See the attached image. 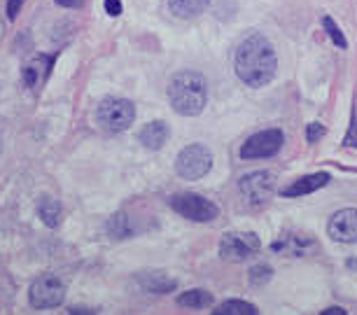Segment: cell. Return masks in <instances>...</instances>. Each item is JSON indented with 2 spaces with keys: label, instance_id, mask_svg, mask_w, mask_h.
Here are the masks:
<instances>
[{
  "label": "cell",
  "instance_id": "obj_1",
  "mask_svg": "<svg viewBox=\"0 0 357 315\" xmlns=\"http://www.w3.org/2000/svg\"><path fill=\"white\" fill-rule=\"evenodd\" d=\"M275 68H278V59H275L273 45L259 33L248 36L234 54L236 75L252 89H259V86H266L271 82L275 77Z\"/></svg>",
  "mask_w": 357,
  "mask_h": 315
},
{
  "label": "cell",
  "instance_id": "obj_2",
  "mask_svg": "<svg viewBox=\"0 0 357 315\" xmlns=\"http://www.w3.org/2000/svg\"><path fill=\"white\" fill-rule=\"evenodd\" d=\"M168 100L171 108L183 117H197L208 103V82L201 72L183 70L168 84Z\"/></svg>",
  "mask_w": 357,
  "mask_h": 315
},
{
  "label": "cell",
  "instance_id": "obj_3",
  "mask_svg": "<svg viewBox=\"0 0 357 315\" xmlns=\"http://www.w3.org/2000/svg\"><path fill=\"white\" fill-rule=\"evenodd\" d=\"M96 119L107 133H122L136 119V105L129 98H103L96 110Z\"/></svg>",
  "mask_w": 357,
  "mask_h": 315
},
{
  "label": "cell",
  "instance_id": "obj_4",
  "mask_svg": "<svg viewBox=\"0 0 357 315\" xmlns=\"http://www.w3.org/2000/svg\"><path fill=\"white\" fill-rule=\"evenodd\" d=\"M168 206L178 213L180 217L192 220V222H213V220L220 217V208L213 203L211 199L201 197V194H175L168 201Z\"/></svg>",
  "mask_w": 357,
  "mask_h": 315
},
{
  "label": "cell",
  "instance_id": "obj_5",
  "mask_svg": "<svg viewBox=\"0 0 357 315\" xmlns=\"http://www.w3.org/2000/svg\"><path fill=\"white\" fill-rule=\"evenodd\" d=\"M213 169V152L206 145H187L175 159V171L185 180H201Z\"/></svg>",
  "mask_w": 357,
  "mask_h": 315
},
{
  "label": "cell",
  "instance_id": "obj_6",
  "mask_svg": "<svg viewBox=\"0 0 357 315\" xmlns=\"http://www.w3.org/2000/svg\"><path fill=\"white\" fill-rule=\"evenodd\" d=\"M238 190L252 208H261L275 192V176L271 171H250L238 180Z\"/></svg>",
  "mask_w": 357,
  "mask_h": 315
},
{
  "label": "cell",
  "instance_id": "obj_7",
  "mask_svg": "<svg viewBox=\"0 0 357 315\" xmlns=\"http://www.w3.org/2000/svg\"><path fill=\"white\" fill-rule=\"evenodd\" d=\"M282 143H285V133L280 129L257 131L241 145L238 154H241V159H245V162H250V159H268L280 152Z\"/></svg>",
  "mask_w": 357,
  "mask_h": 315
},
{
  "label": "cell",
  "instance_id": "obj_8",
  "mask_svg": "<svg viewBox=\"0 0 357 315\" xmlns=\"http://www.w3.org/2000/svg\"><path fill=\"white\" fill-rule=\"evenodd\" d=\"M261 240L252 231H229L220 240V257L227 261H245L259 252Z\"/></svg>",
  "mask_w": 357,
  "mask_h": 315
},
{
  "label": "cell",
  "instance_id": "obj_9",
  "mask_svg": "<svg viewBox=\"0 0 357 315\" xmlns=\"http://www.w3.org/2000/svg\"><path fill=\"white\" fill-rule=\"evenodd\" d=\"M63 297H66V285L54 273H45L38 280H33L29 290V299L33 308H56L63 304Z\"/></svg>",
  "mask_w": 357,
  "mask_h": 315
},
{
  "label": "cell",
  "instance_id": "obj_10",
  "mask_svg": "<svg viewBox=\"0 0 357 315\" xmlns=\"http://www.w3.org/2000/svg\"><path fill=\"white\" fill-rule=\"evenodd\" d=\"M327 233L339 243H357V208L336 210L327 222Z\"/></svg>",
  "mask_w": 357,
  "mask_h": 315
},
{
  "label": "cell",
  "instance_id": "obj_11",
  "mask_svg": "<svg viewBox=\"0 0 357 315\" xmlns=\"http://www.w3.org/2000/svg\"><path fill=\"white\" fill-rule=\"evenodd\" d=\"M275 252H282V254H289V257H304V254H313L320 250L318 240H315L311 233H304V231H289L285 236H280L275 243L271 245Z\"/></svg>",
  "mask_w": 357,
  "mask_h": 315
},
{
  "label": "cell",
  "instance_id": "obj_12",
  "mask_svg": "<svg viewBox=\"0 0 357 315\" xmlns=\"http://www.w3.org/2000/svg\"><path fill=\"white\" fill-rule=\"evenodd\" d=\"M54 61H56V56H52V54H36L33 56L24 68L26 86L33 91L43 89V84L47 82V77H50V72L54 68Z\"/></svg>",
  "mask_w": 357,
  "mask_h": 315
},
{
  "label": "cell",
  "instance_id": "obj_13",
  "mask_svg": "<svg viewBox=\"0 0 357 315\" xmlns=\"http://www.w3.org/2000/svg\"><path fill=\"white\" fill-rule=\"evenodd\" d=\"M329 180H332L329 173H313V176H304V178L294 180L289 187H285V190H282V197H285V199L306 197V194H313V192L322 190V187H327Z\"/></svg>",
  "mask_w": 357,
  "mask_h": 315
},
{
  "label": "cell",
  "instance_id": "obj_14",
  "mask_svg": "<svg viewBox=\"0 0 357 315\" xmlns=\"http://www.w3.org/2000/svg\"><path fill=\"white\" fill-rule=\"evenodd\" d=\"M168 136H171V129H168L166 122H150L138 133V140L147 150H161V147L166 145Z\"/></svg>",
  "mask_w": 357,
  "mask_h": 315
},
{
  "label": "cell",
  "instance_id": "obj_15",
  "mask_svg": "<svg viewBox=\"0 0 357 315\" xmlns=\"http://www.w3.org/2000/svg\"><path fill=\"white\" fill-rule=\"evenodd\" d=\"M211 0H168V10L178 19H194L204 15Z\"/></svg>",
  "mask_w": 357,
  "mask_h": 315
},
{
  "label": "cell",
  "instance_id": "obj_16",
  "mask_svg": "<svg viewBox=\"0 0 357 315\" xmlns=\"http://www.w3.org/2000/svg\"><path fill=\"white\" fill-rule=\"evenodd\" d=\"M140 287H143L145 292H154V294H168L173 292L178 283H175L173 278H166L164 273L154 271V273H143L140 276Z\"/></svg>",
  "mask_w": 357,
  "mask_h": 315
},
{
  "label": "cell",
  "instance_id": "obj_17",
  "mask_svg": "<svg viewBox=\"0 0 357 315\" xmlns=\"http://www.w3.org/2000/svg\"><path fill=\"white\" fill-rule=\"evenodd\" d=\"M38 215L40 220L47 224V226H59L61 224V215H63V208L61 203H59L56 199H50V197H45L43 201H40V206H38Z\"/></svg>",
  "mask_w": 357,
  "mask_h": 315
},
{
  "label": "cell",
  "instance_id": "obj_18",
  "mask_svg": "<svg viewBox=\"0 0 357 315\" xmlns=\"http://www.w3.org/2000/svg\"><path fill=\"white\" fill-rule=\"evenodd\" d=\"M215 315H257L259 308L250 304V301H241V299H229L225 304H220L213 311Z\"/></svg>",
  "mask_w": 357,
  "mask_h": 315
},
{
  "label": "cell",
  "instance_id": "obj_19",
  "mask_svg": "<svg viewBox=\"0 0 357 315\" xmlns=\"http://www.w3.org/2000/svg\"><path fill=\"white\" fill-rule=\"evenodd\" d=\"M178 304L185 308H208L213 304V294L206 290H190L178 297Z\"/></svg>",
  "mask_w": 357,
  "mask_h": 315
},
{
  "label": "cell",
  "instance_id": "obj_20",
  "mask_svg": "<svg viewBox=\"0 0 357 315\" xmlns=\"http://www.w3.org/2000/svg\"><path fill=\"white\" fill-rule=\"evenodd\" d=\"M107 233L112 238H129L133 236V226H131V220L124 215V213H117V215L110 217L107 222Z\"/></svg>",
  "mask_w": 357,
  "mask_h": 315
},
{
  "label": "cell",
  "instance_id": "obj_21",
  "mask_svg": "<svg viewBox=\"0 0 357 315\" xmlns=\"http://www.w3.org/2000/svg\"><path fill=\"white\" fill-rule=\"evenodd\" d=\"M322 29H325L329 40H332V43L339 47V49H348V40H346V36H343V31L339 29V26L334 24L332 17H322Z\"/></svg>",
  "mask_w": 357,
  "mask_h": 315
},
{
  "label": "cell",
  "instance_id": "obj_22",
  "mask_svg": "<svg viewBox=\"0 0 357 315\" xmlns=\"http://www.w3.org/2000/svg\"><path fill=\"white\" fill-rule=\"evenodd\" d=\"M271 276H273V269L268 264H257V266H252V269H250V283L257 285V287L268 283Z\"/></svg>",
  "mask_w": 357,
  "mask_h": 315
},
{
  "label": "cell",
  "instance_id": "obj_23",
  "mask_svg": "<svg viewBox=\"0 0 357 315\" xmlns=\"http://www.w3.org/2000/svg\"><path fill=\"white\" fill-rule=\"evenodd\" d=\"M325 133H327V129L320 122H311L306 126V140H308V143H318Z\"/></svg>",
  "mask_w": 357,
  "mask_h": 315
},
{
  "label": "cell",
  "instance_id": "obj_24",
  "mask_svg": "<svg viewBox=\"0 0 357 315\" xmlns=\"http://www.w3.org/2000/svg\"><path fill=\"white\" fill-rule=\"evenodd\" d=\"M343 145H346V147H357V117H355V112H353V117H350V126H348L346 138H343Z\"/></svg>",
  "mask_w": 357,
  "mask_h": 315
},
{
  "label": "cell",
  "instance_id": "obj_25",
  "mask_svg": "<svg viewBox=\"0 0 357 315\" xmlns=\"http://www.w3.org/2000/svg\"><path fill=\"white\" fill-rule=\"evenodd\" d=\"M24 3H26V0H10V3H8V19H10V22H15V19L19 17Z\"/></svg>",
  "mask_w": 357,
  "mask_h": 315
},
{
  "label": "cell",
  "instance_id": "obj_26",
  "mask_svg": "<svg viewBox=\"0 0 357 315\" xmlns=\"http://www.w3.org/2000/svg\"><path fill=\"white\" fill-rule=\"evenodd\" d=\"M105 12L110 17H119L122 15V0H105Z\"/></svg>",
  "mask_w": 357,
  "mask_h": 315
},
{
  "label": "cell",
  "instance_id": "obj_27",
  "mask_svg": "<svg viewBox=\"0 0 357 315\" xmlns=\"http://www.w3.org/2000/svg\"><path fill=\"white\" fill-rule=\"evenodd\" d=\"M54 3L63 5V8H77V5H82V0H54Z\"/></svg>",
  "mask_w": 357,
  "mask_h": 315
},
{
  "label": "cell",
  "instance_id": "obj_28",
  "mask_svg": "<svg viewBox=\"0 0 357 315\" xmlns=\"http://www.w3.org/2000/svg\"><path fill=\"white\" fill-rule=\"evenodd\" d=\"M336 313H339V315H346V311H343V308H327V311H322V315H336Z\"/></svg>",
  "mask_w": 357,
  "mask_h": 315
}]
</instances>
